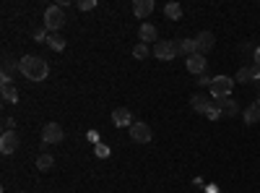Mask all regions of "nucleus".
<instances>
[{
    "label": "nucleus",
    "instance_id": "5",
    "mask_svg": "<svg viewBox=\"0 0 260 193\" xmlns=\"http://www.w3.org/2000/svg\"><path fill=\"white\" fill-rule=\"evenodd\" d=\"M63 139H65L63 125H57V123H44L42 125V141L44 144H60Z\"/></svg>",
    "mask_w": 260,
    "mask_h": 193
},
{
    "label": "nucleus",
    "instance_id": "21",
    "mask_svg": "<svg viewBox=\"0 0 260 193\" xmlns=\"http://www.w3.org/2000/svg\"><path fill=\"white\" fill-rule=\"evenodd\" d=\"M148 44H143V42H138V44H135V47H133V55L135 57H138V60H143V57H148Z\"/></svg>",
    "mask_w": 260,
    "mask_h": 193
},
{
    "label": "nucleus",
    "instance_id": "10",
    "mask_svg": "<svg viewBox=\"0 0 260 193\" xmlns=\"http://www.w3.org/2000/svg\"><path fill=\"white\" fill-rule=\"evenodd\" d=\"M112 123H115L117 128H130V125H133V112H130L128 107H117V110L112 112Z\"/></svg>",
    "mask_w": 260,
    "mask_h": 193
},
{
    "label": "nucleus",
    "instance_id": "14",
    "mask_svg": "<svg viewBox=\"0 0 260 193\" xmlns=\"http://www.w3.org/2000/svg\"><path fill=\"white\" fill-rule=\"evenodd\" d=\"M0 94H3V102H11V105H16L19 102V92H16V86L11 84H0Z\"/></svg>",
    "mask_w": 260,
    "mask_h": 193
},
{
    "label": "nucleus",
    "instance_id": "17",
    "mask_svg": "<svg viewBox=\"0 0 260 193\" xmlns=\"http://www.w3.org/2000/svg\"><path fill=\"white\" fill-rule=\"evenodd\" d=\"M190 105H193V110H195V112L206 115V112H208V107H211V102H208L206 97H201V94H195V97L190 99Z\"/></svg>",
    "mask_w": 260,
    "mask_h": 193
},
{
    "label": "nucleus",
    "instance_id": "31",
    "mask_svg": "<svg viewBox=\"0 0 260 193\" xmlns=\"http://www.w3.org/2000/svg\"><path fill=\"white\" fill-rule=\"evenodd\" d=\"M257 105H260V99H257Z\"/></svg>",
    "mask_w": 260,
    "mask_h": 193
},
{
    "label": "nucleus",
    "instance_id": "9",
    "mask_svg": "<svg viewBox=\"0 0 260 193\" xmlns=\"http://www.w3.org/2000/svg\"><path fill=\"white\" fill-rule=\"evenodd\" d=\"M195 44H198V52L206 55V52H211L213 47H216V37H213L211 32H201L195 37Z\"/></svg>",
    "mask_w": 260,
    "mask_h": 193
},
{
    "label": "nucleus",
    "instance_id": "12",
    "mask_svg": "<svg viewBox=\"0 0 260 193\" xmlns=\"http://www.w3.org/2000/svg\"><path fill=\"white\" fill-rule=\"evenodd\" d=\"M138 37H141V42L143 44H148V42H159V32H156V26L154 24H141V29H138Z\"/></svg>",
    "mask_w": 260,
    "mask_h": 193
},
{
    "label": "nucleus",
    "instance_id": "11",
    "mask_svg": "<svg viewBox=\"0 0 260 193\" xmlns=\"http://www.w3.org/2000/svg\"><path fill=\"white\" fill-rule=\"evenodd\" d=\"M133 13L138 19H148L154 13V0H135L133 3Z\"/></svg>",
    "mask_w": 260,
    "mask_h": 193
},
{
    "label": "nucleus",
    "instance_id": "22",
    "mask_svg": "<svg viewBox=\"0 0 260 193\" xmlns=\"http://www.w3.org/2000/svg\"><path fill=\"white\" fill-rule=\"evenodd\" d=\"M234 81H237V84L252 81V73H250V68H239V71H237V76H234Z\"/></svg>",
    "mask_w": 260,
    "mask_h": 193
},
{
    "label": "nucleus",
    "instance_id": "16",
    "mask_svg": "<svg viewBox=\"0 0 260 193\" xmlns=\"http://www.w3.org/2000/svg\"><path fill=\"white\" fill-rule=\"evenodd\" d=\"M177 47H180V55H185V57H190V55H195V52H198L195 37H193V39H180V42H177Z\"/></svg>",
    "mask_w": 260,
    "mask_h": 193
},
{
    "label": "nucleus",
    "instance_id": "3",
    "mask_svg": "<svg viewBox=\"0 0 260 193\" xmlns=\"http://www.w3.org/2000/svg\"><path fill=\"white\" fill-rule=\"evenodd\" d=\"M65 26V11L63 6H50L44 11V29H47L50 34H60V29Z\"/></svg>",
    "mask_w": 260,
    "mask_h": 193
},
{
    "label": "nucleus",
    "instance_id": "4",
    "mask_svg": "<svg viewBox=\"0 0 260 193\" xmlns=\"http://www.w3.org/2000/svg\"><path fill=\"white\" fill-rule=\"evenodd\" d=\"M154 52L159 60H164V63H169V60H175V57L180 55V47H177V42H172V39H164V42H156L154 44Z\"/></svg>",
    "mask_w": 260,
    "mask_h": 193
},
{
    "label": "nucleus",
    "instance_id": "26",
    "mask_svg": "<svg viewBox=\"0 0 260 193\" xmlns=\"http://www.w3.org/2000/svg\"><path fill=\"white\" fill-rule=\"evenodd\" d=\"M94 154H97V157H102V159H107V157H110V149H107L104 144H97V149H94Z\"/></svg>",
    "mask_w": 260,
    "mask_h": 193
},
{
    "label": "nucleus",
    "instance_id": "24",
    "mask_svg": "<svg viewBox=\"0 0 260 193\" xmlns=\"http://www.w3.org/2000/svg\"><path fill=\"white\" fill-rule=\"evenodd\" d=\"M75 8H78V11H94L97 8V0H78Z\"/></svg>",
    "mask_w": 260,
    "mask_h": 193
},
{
    "label": "nucleus",
    "instance_id": "18",
    "mask_svg": "<svg viewBox=\"0 0 260 193\" xmlns=\"http://www.w3.org/2000/svg\"><path fill=\"white\" fill-rule=\"evenodd\" d=\"M52 165H55V157H52V154L44 152V154H39V157H37V170H39V172L52 170Z\"/></svg>",
    "mask_w": 260,
    "mask_h": 193
},
{
    "label": "nucleus",
    "instance_id": "27",
    "mask_svg": "<svg viewBox=\"0 0 260 193\" xmlns=\"http://www.w3.org/2000/svg\"><path fill=\"white\" fill-rule=\"evenodd\" d=\"M211 81H213V76H208V73H203V76L198 79V84H201V86H208V89H211Z\"/></svg>",
    "mask_w": 260,
    "mask_h": 193
},
{
    "label": "nucleus",
    "instance_id": "32",
    "mask_svg": "<svg viewBox=\"0 0 260 193\" xmlns=\"http://www.w3.org/2000/svg\"><path fill=\"white\" fill-rule=\"evenodd\" d=\"M21 193H26V190H21Z\"/></svg>",
    "mask_w": 260,
    "mask_h": 193
},
{
    "label": "nucleus",
    "instance_id": "30",
    "mask_svg": "<svg viewBox=\"0 0 260 193\" xmlns=\"http://www.w3.org/2000/svg\"><path fill=\"white\" fill-rule=\"evenodd\" d=\"M252 60H255V66H260V47L252 50Z\"/></svg>",
    "mask_w": 260,
    "mask_h": 193
},
{
    "label": "nucleus",
    "instance_id": "15",
    "mask_svg": "<svg viewBox=\"0 0 260 193\" xmlns=\"http://www.w3.org/2000/svg\"><path fill=\"white\" fill-rule=\"evenodd\" d=\"M219 105H221V112H224L226 117L239 115V102H237V99H232V97H229V99H221Z\"/></svg>",
    "mask_w": 260,
    "mask_h": 193
},
{
    "label": "nucleus",
    "instance_id": "25",
    "mask_svg": "<svg viewBox=\"0 0 260 193\" xmlns=\"http://www.w3.org/2000/svg\"><path fill=\"white\" fill-rule=\"evenodd\" d=\"M47 37H50V32H47V29H44V26H42V29H37V32H34V39H37V42H47Z\"/></svg>",
    "mask_w": 260,
    "mask_h": 193
},
{
    "label": "nucleus",
    "instance_id": "23",
    "mask_svg": "<svg viewBox=\"0 0 260 193\" xmlns=\"http://www.w3.org/2000/svg\"><path fill=\"white\" fill-rule=\"evenodd\" d=\"M206 117H208V120H219V117H221V105H211Z\"/></svg>",
    "mask_w": 260,
    "mask_h": 193
},
{
    "label": "nucleus",
    "instance_id": "19",
    "mask_svg": "<svg viewBox=\"0 0 260 193\" xmlns=\"http://www.w3.org/2000/svg\"><path fill=\"white\" fill-rule=\"evenodd\" d=\"M164 16L172 19V21H180L182 19V6L180 3H166L164 6Z\"/></svg>",
    "mask_w": 260,
    "mask_h": 193
},
{
    "label": "nucleus",
    "instance_id": "6",
    "mask_svg": "<svg viewBox=\"0 0 260 193\" xmlns=\"http://www.w3.org/2000/svg\"><path fill=\"white\" fill-rule=\"evenodd\" d=\"M130 139H133L135 144H148L151 139H154L151 125H148V123H133V125H130Z\"/></svg>",
    "mask_w": 260,
    "mask_h": 193
},
{
    "label": "nucleus",
    "instance_id": "1",
    "mask_svg": "<svg viewBox=\"0 0 260 193\" xmlns=\"http://www.w3.org/2000/svg\"><path fill=\"white\" fill-rule=\"evenodd\" d=\"M19 73L24 79L39 84V81H44L50 76V66H47V60H42V57H37V55H24L19 60Z\"/></svg>",
    "mask_w": 260,
    "mask_h": 193
},
{
    "label": "nucleus",
    "instance_id": "20",
    "mask_svg": "<svg viewBox=\"0 0 260 193\" xmlns=\"http://www.w3.org/2000/svg\"><path fill=\"white\" fill-rule=\"evenodd\" d=\"M47 44H50V50H55V52L65 50V39L60 37V34H50V37H47Z\"/></svg>",
    "mask_w": 260,
    "mask_h": 193
},
{
    "label": "nucleus",
    "instance_id": "28",
    "mask_svg": "<svg viewBox=\"0 0 260 193\" xmlns=\"http://www.w3.org/2000/svg\"><path fill=\"white\" fill-rule=\"evenodd\" d=\"M250 73H252V81H257V84H260V66H255V63H252V66H250Z\"/></svg>",
    "mask_w": 260,
    "mask_h": 193
},
{
    "label": "nucleus",
    "instance_id": "13",
    "mask_svg": "<svg viewBox=\"0 0 260 193\" xmlns=\"http://www.w3.org/2000/svg\"><path fill=\"white\" fill-rule=\"evenodd\" d=\"M242 117H244V125H257V123H260V105H257V102H255V105L244 107Z\"/></svg>",
    "mask_w": 260,
    "mask_h": 193
},
{
    "label": "nucleus",
    "instance_id": "2",
    "mask_svg": "<svg viewBox=\"0 0 260 193\" xmlns=\"http://www.w3.org/2000/svg\"><path fill=\"white\" fill-rule=\"evenodd\" d=\"M234 79L232 76H213V81H211V97L216 99V102H221V99H229L232 97V92H234Z\"/></svg>",
    "mask_w": 260,
    "mask_h": 193
},
{
    "label": "nucleus",
    "instance_id": "8",
    "mask_svg": "<svg viewBox=\"0 0 260 193\" xmlns=\"http://www.w3.org/2000/svg\"><path fill=\"white\" fill-rule=\"evenodd\" d=\"M185 66H188V71H190V73H195V76H203L208 63H206V55L195 52V55H190V57H188V63H185Z\"/></svg>",
    "mask_w": 260,
    "mask_h": 193
},
{
    "label": "nucleus",
    "instance_id": "7",
    "mask_svg": "<svg viewBox=\"0 0 260 193\" xmlns=\"http://www.w3.org/2000/svg\"><path fill=\"white\" fill-rule=\"evenodd\" d=\"M19 136H16V131H3V136H0V152H3L6 157L8 154H13L19 149Z\"/></svg>",
    "mask_w": 260,
    "mask_h": 193
},
{
    "label": "nucleus",
    "instance_id": "29",
    "mask_svg": "<svg viewBox=\"0 0 260 193\" xmlns=\"http://www.w3.org/2000/svg\"><path fill=\"white\" fill-rule=\"evenodd\" d=\"M3 128H6V131H13V128H16V120H13V117H6V120H3Z\"/></svg>",
    "mask_w": 260,
    "mask_h": 193
}]
</instances>
